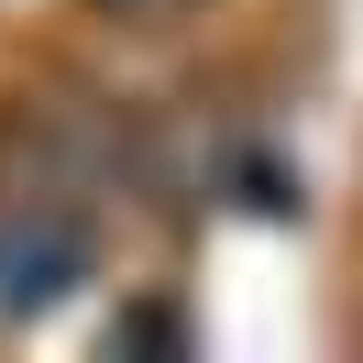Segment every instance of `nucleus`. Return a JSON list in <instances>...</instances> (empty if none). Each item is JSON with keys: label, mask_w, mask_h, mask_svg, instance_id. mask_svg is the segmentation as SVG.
Instances as JSON below:
<instances>
[{"label": "nucleus", "mask_w": 363, "mask_h": 363, "mask_svg": "<svg viewBox=\"0 0 363 363\" xmlns=\"http://www.w3.org/2000/svg\"><path fill=\"white\" fill-rule=\"evenodd\" d=\"M89 253H99V220H89V199L67 187V165L0 187V319L55 308V297L89 275Z\"/></svg>", "instance_id": "1"}, {"label": "nucleus", "mask_w": 363, "mask_h": 363, "mask_svg": "<svg viewBox=\"0 0 363 363\" xmlns=\"http://www.w3.org/2000/svg\"><path fill=\"white\" fill-rule=\"evenodd\" d=\"M89 11H99L111 33H187L209 0H89Z\"/></svg>", "instance_id": "2"}]
</instances>
